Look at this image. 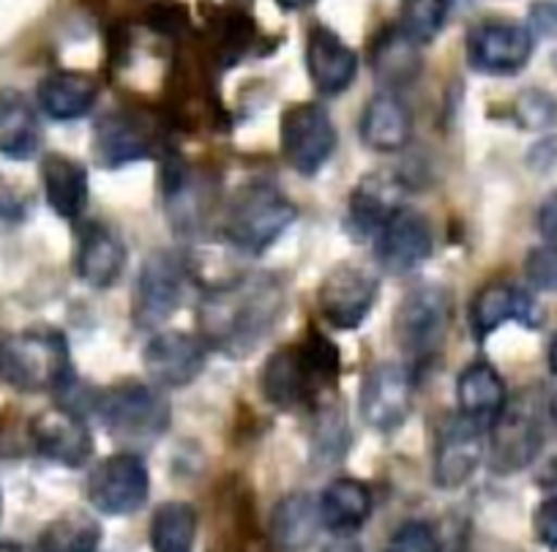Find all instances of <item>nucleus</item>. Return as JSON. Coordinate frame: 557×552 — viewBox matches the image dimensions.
Returning a JSON list of instances; mask_svg holds the SVG:
<instances>
[{"label": "nucleus", "mask_w": 557, "mask_h": 552, "mask_svg": "<svg viewBox=\"0 0 557 552\" xmlns=\"http://www.w3.org/2000/svg\"><path fill=\"white\" fill-rule=\"evenodd\" d=\"M336 367L339 358L334 345L325 336L312 334L304 345H287L268 358L260 378L262 394L278 407L307 405L334 383Z\"/></svg>", "instance_id": "f03ea898"}, {"label": "nucleus", "mask_w": 557, "mask_h": 552, "mask_svg": "<svg viewBox=\"0 0 557 552\" xmlns=\"http://www.w3.org/2000/svg\"><path fill=\"white\" fill-rule=\"evenodd\" d=\"M101 525L90 514L69 512L58 517L39 536V552H96Z\"/></svg>", "instance_id": "2f4dec72"}, {"label": "nucleus", "mask_w": 557, "mask_h": 552, "mask_svg": "<svg viewBox=\"0 0 557 552\" xmlns=\"http://www.w3.org/2000/svg\"><path fill=\"white\" fill-rule=\"evenodd\" d=\"M530 23L539 34L549 36L557 30V7L555 3H535L533 12H530Z\"/></svg>", "instance_id": "ea45409f"}, {"label": "nucleus", "mask_w": 557, "mask_h": 552, "mask_svg": "<svg viewBox=\"0 0 557 552\" xmlns=\"http://www.w3.org/2000/svg\"><path fill=\"white\" fill-rule=\"evenodd\" d=\"M522 323L524 329H535L541 323V312L533 298L513 285H486L470 307V329L479 342L495 334L503 323Z\"/></svg>", "instance_id": "6ab92c4d"}, {"label": "nucleus", "mask_w": 557, "mask_h": 552, "mask_svg": "<svg viewBox=\"0 0 557 552\" xmlns=\"http://www.w3.org/2000/svg\"><path fill=\"white\" fill-rule=\"evenodd\" d=\"M377 280L372 271L356 262H339L325 273L323 285L318 291L320 315L329 326L339 331H352L369 318L374 302H377Z\"/></svg>", "instance_id": "1a4fd4ad"}, {"label": "nucleus", "mask_w": 557, "mask_h": 552, "mask_svg": "<svg viewBox=\"0 0 557 552\" xmlns=\"http://www.w3.org/2000/svg\"><path fill=\"white\" fill-rule=\"evenodd\" d=\"M517 121L530 132H541V128L555 126L557 121V105L549 94L544 90H524L517 99Z\"/></svg>", "instance_id": "72a5a7b5"}, {"label": "nucleus", "mask_w": 557, "mask_h": 552, "mask_svg": "<svg viewBox=\"0 0 557 552\" xmlns=\"http://www.w3.org/2000/svg\"><path fill=\"white\" fill-rule=\"evenodd\" d=\"M524 273L533 287L544 293H557V241L535 246L524 262Z\"/></svg>", "instance_id": "f704fd0d"}, {"label": "nucleus", "mask_w": 557, "mask_h": 552, "mask_svg": "<svg viewBox=\"0 0 557 552\" xmlns=\"http://www.w3.org/2000/svg\"><path fill=\"white\" fill-rule=\"evenodd\" d=\"M41 148V126L34 107L17 90H0V154L9 159H34Z\"/></svg>", "instance_id": "393cba45"}, {"label": "nucleus", "mask_w": 557, "mask_h": 552, "mask_svg": "<svg viewBox=\"0 0 557 552\" xmlns=\"http://www.w3.org/2000/svg\"><path fill=\"white\" fill-rule=\"evenodd\" d=\"M41 181H45V195L52 211L66 222L83 217L88 206V173L79 162L69 157H50L41 162Z\"/></svg>", "instance_id": "bb28decb"}, {"label": "nucleus", "mask_w": 557, "mask_h": 552, "mask_svg": "<svg viewBox=\"0 0 557 552\" xmlns=\"http://www.w3.org/2000/svg\"><path fill=\"white\" fill-rule=\"evenodd\" d=\"M30 438L47 459L66 465V468H79L88 463L90 452H94L90 430L77 413L66 410V407L39 413L30 421Z\"/></svg>", "instance_id": "f3484780"}, {"label": "nucleus", "mask_w": 557, "mask_h": 552, "mask_svg": "<svg viewBox=\"0 0 557 552\" xmlns=\"http://www.w3.org/2000/svg\"><path fill=\"white\" fill-rule=\"evenodd\" d=\"M401 200H405V184H401L396 175H367L350 195V206H347V230H350L356 238L377 235L380 230L401 211Z\"/></svg>", "instance_id": "a211bd4d"}, {"label": "nucleus", "mask_w": 557, "mask_h": 552, "mask_svg": "<svg viewBox=\"0 0 557 552\" xmlns=\"http://www.w3.org/2000/svg\"><path fill=\"white\" fill-rule=\"evenodd\" d=\"M549 369L557 375V336L552 340V345H549Z\"/></svg>", "instance_id": "37998d69"}, {"label": "nucleus", "mask_w": 557, "mask_h": 552, "mask_svg": "<svg viewBox=\"0 0 557 552\" xmlns=\"http://www.w3.org/2000/svg\"><path fill=\"white\" fill-rule=\"evenodd\" d=\"M535 224H539V233L544 235L546 241H557V189L541 203Z\"/></svg>", "instance_id": "58836bf2"}, {"label": "nucleus", "mask_w": 557, "mask_h": 552, "mask_svg": "<svg viewBox=\"0 0 557 552\" xmlns=\"http://www.w3.org/2000/svg\"><path fill=\"white\" fill-rule=\"evenodd\" d=\"M99 413L107 430L126 441H157L173 419L164 394L143 383H123L104 391Z\"/></svg>", "instance_id": "423d86ee"}, {"label": "nucleus", "mask_w": 557, "mask_h": 552, "mask_svg": "<svg viewBox=\"0 0 557 552\" xmlns=\"http://www.w3.org/2000/svg\"><path fill=\"white\" fill-rule=\"evenodd\" d=\"M448 326H451V293L441 285L416 287L401 298L399 309H396V345L412 361H424L441 351Z\"/></svg>", "instance_id": "39448f33"}, {"label": "nucleus", "mask_w": 557, "mask_h": 552, "mask_svg": "<svg viewBox=\"0 0 557 552\" xmlns=\"http://www.w3.org/2000/svg\"><path fill=\"white\" fill-rule=\"evenodd\" d=\"M372 72L383 88H405L421 72L418 45L401 28L385 30L372 52Z\"/></svg>", "instance_id": "c756f323"}, {"label": "nucleus", "mask_w": 557, "mask_h": 552, "mask_svg": "<svg viewBox=\"0 0 557 552\" xmlns=\"http://www.w3.org/2000/svg\"><path fill=\"white\" fill-rule=\"evenodd\" d=\"M197 539V512L184 501H170L153 512V552H191Z\"/></svg>", "instance_id": "7c9ffc66"}, {"label": "nucleus", "mask_w": 557, "mask_h": 552, "mask_svg": "<svg viewBox=\"0 0 557 552\" xmlns=\"http://www.w3.org/2000/svg\"><path fill=\"white\" fill-rule=\"evenodd\" d=\"M0 375L23 391L66 389L72 380L69 347L58 331H25L0 345Z\"/></svg>", "instance_id": "20e7f679"}, {"label": "nucleus", "mask_w": 557, "mask_h": 552, "mask_svg": "<svg viewBox=\"0 0 557 552\" xmlns=\"http://www.w3.org/2000/svg\"><path fill=\"white\" fill-rule=\"evenodd\" d=\"M320 519L336 536H352L372 514V495L358 479H336L320 498Z\"/></svg>", "instance_id": "cd10ccee"}, {"label": "nucleus", "mask_w": 557, "mask_h": 552, "mask_svg": "<svg viewBox=\"0 0 557 552\" xmlns=\"http://www.w3.org/2000/svg\"><path fill=\"white\" fill-rule=\"evenodd\" d=\"M435 539H432V552H468V525L457 519H446L441 525H432Z\"/></svg>", "instance_id": "e433bc0d"}, {"label": "nucleus", "mask_w": 557, "mask_h": 552, "mask_svg": "<svg viewBox=\"0 0 557 552\" xmlns=\"http://www.w3.org/2000/svg\"><path fill=\"white\" fill-rule=\"evenodd\" d=\"M184 262L168 249L146 257L134 287V326L143 331L159 329L178 312L184 302Z\"/></svg>", "instance_id": "6e6552de"}, {"label": "nucleus", "mask_w": 557, "mask_h": 552, "mask_svg": "<svg viewBox=\"0 0 557 552\" xmlns=\"http://www.w3.org/2000/svg\"><path fill=\"white\" fill-rule=\"evenodd\" d=\"M329 552H361V550H358L356 544H336V547H331Z\"/></svg>", "instance_id": "c03bdc74"}, {"label": "nucleus", "mask_w": 557, "mask_h": 552, "mask_svg": "<svg viewBox=\"0 0 557 552\" xmlns=\"http://www.w3.org/2000/svg\"><path fill=\"white\" fill-rule=\"evenodd\" d=\"M276 3L285 9V12H304V9L312 7L314 0H276Z\"/></svg>", "instance_id": "a19ab883"}, {"label": "nucleus", "mask_w": 557, "mask_h": 552, "mask_svg": "<svg viewBox=\"0 0 557 552\" xmlns=\"http://www.w3.org/2000/svg\"><path fill=\"white\" fill-rule=\"evenodd\" d=\"M206 340L184 331H162L153 336L143 353L148 378L162 389H181L200 378L206 369Z\"/></svg>", "instance_id": "ddd939ff"}, {"label": "nucleus", "mask_w": 557, "mask_h": 552, "mask_svg": "<svg viewBox=\"0 0 557 552\" xmlns=\"http://www.w3.org/2000/svg\"><path fill=\"white\" fill-rule=\"evenodd\" d=\"M361 416L372 430L394 432L410 416L412 380L410 372L399 364H377L363 378L361 385Z\"/></svg>", "instance_id": "f8f14e48"}, {"label": "nucleus", "mask_w": 557, "mask_h": 552, "mask_svg": "<svg viewBox=\"0 0 557 552\" xmlns=\"http://www.w3.org/2000/svg\"><path fill=\"white\" fill-rule=\"evenodd\" d=\"M533 56V34L517 23H481L468 36V61L475 72L508 77L528 66Z\"/></svg>", "instance_id": "9b49d317"}, {"label": "nucleus", "mask_w": 557, "mask_h": 552, "mask_svg": "<svg viewBox=\"0 0 557 552\" xmlns=\"http://www.w3.org/2000/svg\"><path fill=\"white\" fill-rule=\"evenodd\" d=\"M151 476L146 463L134 454H112L101 459L88 479V498L101 514L126 517L146 506Z\"/></svg>", "instance_id": "9d476101"}, {"label": "nucleus", "mask_w": 557, "mask_h": 552, "mask_svg": "<svg viewBox=\"0 0 557 552\" xmlns=\"http://www.w3.org/2000/svg\"><path fill=\"white\" fill-rule=\"evenodd\" d=\"M484 430L462 413L441 427L435 446V484L441 490H457L475 474L484 457Z\"/></svg>", "instance_id": "4468645a"}, {"label": "nucleus", "mask_w": 557, "mask_h": 552, "mask_svg": "<svg viewBox=\"0 0 557 552\" xmlns=\"http://www.w3.org/2000/svg\"><path fill=\"white\" fill-rule=\"evenodd\" d=\"M320 525H323L320 506L312 501V495H307V492L287 495L285 501L276 503V508H273V547L278 552H304L314 541Z\"/></svg>", "instance_id": "c85d7f7f"}, {"label": "nucleus", "mask_w": 557, "mask_h": 552, "mask_svg": "<svg viewBox=\"0 0 557 552\" xmlns=\"http://www.w3.org/2000/svg\"><path fill=\"white\" fill-rule=\"evenodd\" d=\"M435 249V233L424 213L401 208L377 233V260L388 273H410Z\"/></svg>", "instance_id": "2eb2a0df"}, {"label": "nucleus", "mask_w": 557, "mask_h": 552, "mask_svg": "<svg viewBox=\"0 0 557 552\" xmlns=\"http://www.w3.org/2000/svg\"><path fill=\"white\" fill-rule=\"evenodd\" d=\"M307 69L323 96H336L352 85L358 74V56L331 28H312L307 39Z\"/></svg>", "instance_id": "aec40b11"}, {"label": "nucleus", "mask_w": 557, "mask_h": 552, "mask_svg": "<svg viewBox=\"0 0 557 552\" xmlns=\"http://www.w3.org/2000/svg\"><path fill=\"white\" fill-rule=\"evenodd\" d=\"M126 268V246L104 224H88L77 252V273L85 285L104 291L117 282Z\"/></svg>", "instance_id": "4be33fe9"}, {"label": "nucleus", "mask_w": 557, "mask_h": 552, "mask_svg": "<svg viewBox=\"0 0 557 552\" xmlns=\"http://www.w3.org/2000/svg\"><path fill=\"white\" fill-rule=\"evenodd\" d=\"M457 400L462 416H468L475 425L492 430V425L506 410V383L497 375V369H492L484 361H475L459 375Z\"/></svg>", "instance_id": "5701e85b"}, {"label": "nucleus", "mask_w": 557, "mask_h": 552, "mask_svg": "<svg viewBox=\"0 0 557 552\" xmlns=\"http://www.w3.org/2000/svg\"><path fill=\"white\" fill-rule=\"evenodd\" d=\"M94 151L101 168L115 170L139 159H151L157 151V134L134 112H110L96 126Z\"/></svg>", "instance_id": "dca6fc26"}, {"label": "nucleus", "mask_w": 557, "mask_h": 552, "mask_svg": "<svg viewBox=\"0 0 557 552\" xmlns=\"http://www.w3.org/2000/svg\"><path fill=\"white\" fill-rule=\"evenodd\" d=\"M492 430H495L492 468L500 470V474L524 468L528 463H533L535 454L544 446V430H541L533 410H524V407L503 410V416L492 425Z\"/></svg>", "instance_id": "412c9836"}, {"label": "nucleus", "mask_w": 557, "mask_h": 552, "mask_svg": "<svg viewBox=\"0 0 557 552\" xmlns=\"http://www.w3.org/2000/svg\"><path fill=\"white\" fill-rule=\"evenodd\" d=\"M535 536L546 550L557 552V495L546 498L539 508H535Z\"/></svg>", "instance_id": "4c0bfd02"}, {"label": "nucleus", "mask_w": 557, "mask_h": 552, "mask_svg": "<svg viewBox=\"0 0 557 552\" xmlns=\"http://www.w3.org/2000/svg\"><path fill=\"white\" fill-rule=\"evenodd\" d=\"M0 552H30L28 547L17 544V541H0Z\"/></svg>", "instance_id": "79ce46f5"}, {"label": "nucleus", "mask_w": 557, "mask_h": 552, "mask_svg": "<svg viewBox=\"0 0 557 552\" xmlns=\"http://www.w3.org/2000/svg\"><path fill=\"white\" fill-rule=\"evenodd\" d=\"M298 217V208L271 184H246L227 208L224 235L246 255L265 252Z\"/></svg>", "instance_id": "7ed1b4c3"}, {"label": "nucleus", "mask_w": 557, "mask_h": 552, "mask_svg": "<svg viewBox=\"0 0 557 552\" xmlns=\"http://www.w3.org/2000/svg\"><path fill=\"white\" fill-rule=\"evenodd\" d=\"M432 539H435L432 525L407 523L396 530L385 552H432Z\"/></svg>", "instance_id": "c9c22d12"}, {"label": "nucleus", "mask_w": 557, "mask_h": 552, "mask_svg": "<svg viewBox=\"0 0 557 552\" xmlns=\"http://www.w3.org/2000/svg\"><path fill=\"white\" fill-rule=\"evenodd\" d=\"M96 99L99 85L88 74L55 72L39 83V107L52 121H77L94 110Z\"/></svg>", "instance_id": "a878e982"}, {"label": "nucleus", "mask_w": 557, "mask_h": 552, "mask_svg": "<svg viewBox=\"0 0 557 552\" xmlns=\"http://www.w3.org/2000/svg\"><path fill=\"white\" fill-rule=\"evenodd\" d=\"M282 307V285L265 273L216 287L200 304L202 340L233 358L249 356L271 334Z\"/></svg>", "instance_id": "f257e3e1"}, {"label": "nucleus", "mask_w": 557, "mask_h": 552, "mask_svg": "<svg viewBox=\"0 0 557 552\" xmlns=\"http://www.w3.org/2000/svg\"><path fill=\"white\" fill-rule=\"evenodd\" d=\"M412 118L394 94H377L361 115L363 146L380 154H394L410 143Z\"/></svg>", "instance_id": "b1692460"}, {"label": "nucleus", "mask_w": 557, "mask_h": 552, "mask_svg": "<svg viewBox=\"0 0 557 552\" xmlns=\"http://www.w3.org/2000/svg\"><path fill=\"white\" fill-rule=\"evenodd\" d=\"M448 0H401L399 28L416 45H430L446 25Z\"/></svg>", "instance_id": "473e14b6"}, {"label": "nucleus", "mask_w": 557, "mask_h": 552, "mask_svg": "<svg viewBox=\"0 0 557 552\" xmlns=\"http://www.w3.org/2000/svg\"><path fill=\"white\" fill-rule=\"evenodd\" d=\"M278 134L287 164L301 175L320 173L336 151L334 121L329 110L314 101L287 107L278 123Z\"/></svg>", "instance_id": "0eeeda50"}]
</instances>
